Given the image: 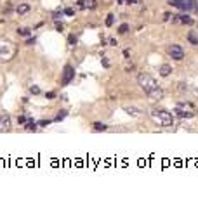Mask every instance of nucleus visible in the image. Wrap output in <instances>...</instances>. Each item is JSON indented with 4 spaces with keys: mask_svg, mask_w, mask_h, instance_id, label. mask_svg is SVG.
<instances>
[{
    "mask_svg": "<svg viewBox=\"0 0 198 213\" xmlns=\"http://www.w3.org/2000/svg\"><path fill=\"white\" fill-rule=\"evenodd\" d=\"M176 114L179 116V118H191V116H195V111H191V113H188V111H184V109H181V106L176 109Z\"/></svg>",
    "mask_w": 198,
    "mask_h": 213,
    "instance_id": "9",
    "label": "nucleus"
},
{
    "mask_svg": "<svg viewBox=\"0 0 198 213\" xmlns=\"http://www.w3.org/2000/svg\"><path fill=\"white\" fill-rule=\"evenodd\" d=\"M137 83H139V87L144 90V94H146L150 99H153V101L164 99V90L160 88V85L157 83V80H155L151 75H148V73H139V75H137Z\"/></svg>",
    "mask_w": 198,
    "mask_h": 213,
    "instance_id": "1",
    "label": "nucleus"
},
{
    "mask_svg": "<svg viewBox=\"0 0 198 213\" xmlns=\"http://www.w3.org/2000/svg\"><path fill=\"white\" fill-rule=\"evenodd\" d=\"M151 118H153V121L158 123L160 127H172V123H174L172 114H170L169 111H165V109H153V111H151Z\"/></svg>",
    "mask_w": 198,
    "mask_h": 213,
    "instance_id": "2",
    "label": "nucleus"
},
{
    "mask_svg": "<svg viewBox=\"0 0 198 213\" xmlns=\"http://www.w3.org/2000/svg\"><path fill=\"white\" fill-rule=\"evenodd\" d=\"M113 21H115V14H108V17H106V26H108V28L113 26Z\"/></svg>",
    "mask_w": 198,
    "mask_h": 213,
    "instance_id": "17",
    "label": "nucleus"
},
{
    "mask_svg": "<svg viewBox=\"0 0 198 213\" xmlns=\"http://www.w3.org/2000/svg\"><path fill=\"white\" fill-rule=\"evenodd\" d=\"M106 128H108V127H106L104 123H99V121H96V123H94V130H96V132H104Z\"/></svg>",
    "mask_w": 198,
    "mask_h": 213,
    "instance_id": "13",
    "label": "nucleus"
},
{
    "mask_svg": "<svg viewBox=\"0 0 198 213\" xmlns=\"http://www.w3.org/2000/svg\"><path fill=\"white\" fill-rule=\"evenodd\" d=\"M110 45H117V40L115 38H110Z\"/></svg>",
    "mask_w": 198,
    "mask_h": 213,
    "instance_id": "32",
    "label": "nucleus"
},
{
    "mask_svg": "<svg viewBox=\"0 0 198 213\" xmlns=\"http://www.w3.org/2000/svg\"><path fill=\"white\" fill-rule=\"evenodd\" d=\"M63 12H64V14H66V16H73V14H75V10H73V9H71V7H66V9H64V10H63Z\"/></svg>",
    "mask_w": 198,
    "mask_h": 213,
    "instance_id": "23",
    "label": "nucleus"
},
{
    "mask_svg": "<svg viewBox=\"0 0 198 213\" xmlns=\"http://www.w3.org/2000/svg\"><path fill=\"white\" fill-rule=\"evenodd\" d=\"M123 109H125L127 114H132V116H137V114H139V111H137L136 108H123Z\"/></svg>",
    "mask_w": 198,
    "mask_h": 213,
    "instance_id": "16",
    "label": "nucleus"
},
{
    "mask_svg": "<svg viewBox=\"0 0 198 213\" xmlns=\"http://www.w3.org/2000/svg\"><path fill=\"white\" fill-rule=\"evenodd\" d=\"M35 42H37V40H35V36H33V38H28V40H26V45H33Z\"/></svg>",
    "mask_w": 198,
    "mask_h": 213,
    "instance_id": "29",
    "label": "nucleus"
},
{
    "mask_svg": "<svg viewBox=\"0 0 198 213\" xmlns=\"http://www.w3.org/2000/svg\"><path fill=\"white\" fill-rule=\"evenodd\" d=\"M172 21H174V23H184V24H191V23H193L191 16H186V14L176 16V17H172Z\"/></svg>",
    "mask_w": 198,
    "mask_h": 213,
    "instance_id": "8",
    "label": "nucleus"
},
{
    "mask_svg": "<svg viewBox=\"0 0 198 213\" xmlns=\"http://www.w3.org/2000/svg\"><path fill=\"white\" fill-rule=\"evenodd\" d=\"M188 40H190L191 45H198V36H197L195 31H190V33H188Z\"/></svg>",
    "mask_w": 198,
    "mask_h": 213,
    "instance_id": "12",
    "label": "nucleus"
},
{
    "mask_svg": "<svg viewBox=\"0 0 198 213\" xmlns=\"http://www.w3.org/2000/svg\"><path fill=\"white\" fill-rule=\"evenodd\" d=\"M63 118H66V111H59V114L56 116V121H61Z\"/></svg>",
    "mask_w": 198,
    "mask_h": 213,
    "instance_id": "22",
    "label": "nucleus"
},
{
    "mask_svg": "<svg viewBox=\"0 0 198 213\" xmlns=\"http://www.w3.org/2000/svg\"><path fill=\"white\" fill-rule=\"evenodd\" d=\"M101 62H103V66H104V68H110V61H108L106 57H103V59H101Z\"/></svg>",
    "mask_w": 198,
    "mask_h": 213,
    "instance_id": "24",
    "label": "nucleus"
},
{
    "mask_svg": "<svg viewBox=\"0 0 198 213\" xmlns=\"http://www.w3.org/2000/svg\"><path fill=\"white\" fill-rule=\"evenodd\" d=\"M26 130H30V132H35V130H37V123H35L33 120H30V121L26 123Z\"/></svg>",
    "mask_w": 198,
    "mask_h": 213,
    "instance_id": "15",
    "label": "nucleus"
},
{
    "mask_svg": "<svg viewBox=\"0 0 198 213\" xmlns=\"http://www.w3.org/2000/svg\"><path fill=\"white\" fill-rule=\"evenodd\" d=\"M158 71H160V75H162V76H169V75L172 73V66H169V64H162Z\"/></svg>",
    "mask_w": 198,
    "mask_h": 213,
    "instance_id": "11",
    "label": "nucleus"
},
{
    "mask_svg": "<svg viewBox=\"0 0 198 213\" xmlns=\"http://www.w3.org/2000/svg\"><path fill=\"white\" fill-rule=\"evenodd\" d=\"M129 31V24H120V28H118V33H127Z\"/></svg>",
    "mask_w": 198,
    "mask_h": 213,
    "instance_id": "19",
    "label": "nucleus"
},
{
    "mask_svg": "<svg viewBox=\"0 0 198 213\" xmlns=\"http://www.w3.org/2000/svg\"><path fill=\"white\" fill-rule=\"evenodd\" d=\"M117 3H123V0H118V2H117Z\"/></svg>",
    "mask_w": 198,
    "mask_h": 213,
    "instance_id": "35",
    "label": "nucleus"
},
{
    "mask_svg": "<svg viewBox=\"0 0 198 213\" xmlns=\"http://www.w3.org/2000/svg\"><path fill=\"white\" fill-rule=\"evenodd\" d=\"M30 3H19L17 5V9H16V12L19 14V16H23V14H26V12H30Z\"/></svg>",
    "mask_w": 198,
    "mask_h": 213,
    "instance_id": "10",
    "label": "nucleus"
},
{
    "mask_svg": "<svg viewBox=\"0 0 198 213\" xmlns=\"http://www.w3.org/2000/svg\"><path fill=\"white\" fill-rule=\"evenodd\" d=\"M195 2L197 0H167L169 5L177 7L179 10H184V12H195Z\"/></svg>",
    "mask_w": 198,
    "mask_h": 213,
    "instance_id": "4",
    "label": "nucleus"
},
{
    "mask_svg": "<svg viewBox=\"0 0 198 213\" xmlns=\"http://www.w3.org/2000/svg\"><path fill=\"white\" fill-rule=\"evenodd\" d=\"M17 35H21V36H30L31 31H30L28 28H19V29H17Z\"/></svg>",
    "mask_w": 198,
    "mask_h": 213,
    "instance_id": "14",
    "label": "nucleus"
},
{
    "mask_svg": "<svg viewBox=\"0 0 198 213\" xmlns=\"http://www.w3.org/2000/svg\"><path fill=\"white\" fill-rule=\"evenodd\" d=\"M16 52H17V49L14 43H10L9 40H0V59L10 61L16 55Z\"/></svg>",
    "mask_w": 198,
    "mask_h": 213,
    "instance_id": "3",
    "label": "nucleus"
},
{
    "mask_svg": "<svg viewBox=\"0 0 198 213\" xmlns=\"http://www.w3.org/2000/svg\"><path fill=\"white\" fill-rule=\"evenodd\" d=\"M78 9H85V0H78Z\"/></svg>",
    "mask_w": 198,
    "mask_h": 213,
    "instance_id": "28",
    "label": "nucleus"
},
{
    "mask_svg": "<svg viewBox=\"0 0 198 213\" xmlns=\"http://www.w3.org/2000/svg\"><path fill=\"white\" fill-rule=\"evenodd\" d=\"M49 123H50V120H42V121H38L40 127H45V125H49Z\"/></svg>",
    "mask_w": 198,
    "mask_h": 213,
    "instance_id": "27",
    "label": "nucleus"
},
{
    "mask_svg": "<svg viewBox=\"0 0 198 213\" xmlns=\"http://www.w3.org/2000/svg\"><path fill=\"white\" fill-rule=\"evenodd\" d=\"M45 97H47V99H54V97H56V92H47Z\"/></svg>",
    "mask_w": 198,
    "mask_h": 213,
    "instance_id": "26",
    "label": "nucleus"
},
{
    "mask_svg": "<svg viewBox=\"0 0 198 213\" xmlns=\"http://www.w3.org/2000/svg\"><path fill=\"white\" fill-rule=\"evenodd\" d=\"M164 19H165V21H169V19H170V14H169V12H167V14H164Z\"/></svg>",
    "mask_w": 198,
    "mask_h": 213,
    "instance_id": "31",
    "label": "nucleus"
},
{
    "mask_svg": "<svg viewBox=\"0 0 198 213\" xmlns=\"http://www.w3.org/2000/svg\"><path fill=\"white\" fill-rule=\"evenodd\" d=\"M96 7V0H85V9H94Z\"/></svg>",
    "mask_w": 198,
    "mask_h": 213,
    "instance_id": "18",
    "label": "nucleus"
},
{
    "mask_svg": "<svg viewBox=\"0 0 198 213\" xmlns=\"http://www.w3.org/2000/svg\"><path fill=\"white\" fill-rule=\"evenodd\" d=\"M127 3H137V0H127Z\"/></svg>",
    "mask_w": 198,
    "mask_h": 213,
    "instance_id": "33",
    "label": "nucleus"
},
{
    "mask_svg": "<svg viewBox=\"0 0 198 213\" xmlns=\"http://www.w3.org/2000/svg\"><path fill=\"white\" fill-rule=\"evenodd\" d=\"M56 29H57V31H63V29H64L63 23H56Z\"/></svg>",
    "mask_w": 198,
    "mask_h": 213,
    "instance_id": "25",
    "label": "nucleus"
},
{
    "mask_svg": "<svg viewBox=\"0 0 198 213\" xmlns=\"http://www.w3.org/2000/svg\"><path fill=\"white\" fill-rule=\"evenodd\" d=\"M9 128H10V116L2 114L0 116V130H9Z\"/></svg>",
    "mask_w": 198,
    "mask_h": 213,
    "instance_id": "7",
    "label": "nucleus"
},
{
    "mask_svg": "<svg viewBox=\"0 0 198 213\" xmlns=\"http://www.w3.org/2000/svg\"><path fill=\"white\" fill-rule=\"evenodd\" d=\"M169 55H170L172 59H176V61H181V59L184 57V50H183V47H179V45H170V47H169Z\"/></svg>",
    "mask_w": 198,
    "mask_h": 213,
    "instance_id": "6",
    "label": "nucleus"
},
{
    "mask_svg": "<svg viewBox=\"0 0 198 213\" xmlns=\"http://www.w3.org/2000/svg\"><path fill=\"white\" fill-rule=\"evenodd\" d=\"M195 12H198V0L195 2Z\"/></svg>",
    "mask_w": 198,
    "mask_h": 213,
    "instance_id": "34",
    "label": "nucleus"
},
{
    "mask_svg": "<svg viewBox=\"0 0 198 213\" xmlns=\"http://www.w3.org/2000/svg\"><path fill=\"white\" fill-rule=\"evenodd\" d=\"M68 43H70V45H77V36H75V35H70V36H68Z\"/></svg>",
    "mask_w": 198,
    "mask_h": 213,
    "instance_id": "20",
    "label": "nucleus"
},
{
    "mask_svg": "<svg viewBox=\"0 0 198 213\" xmlns=\"http://www.w3.org/2000/svg\"><path fill=\"white\" fill-rule=\"evenodd\" d=\"M75 78V69L71 64H66L63 69V76H61V85H70L71 80Z\"/></svg>",
    "mask_w": 198,
    "mask_h": 213,
    "instance_id": "5",
    "label": "nucleus"
},
{
    "mask_svg": "<svg viewBox=\"0 0 198 213\" xmlns=\"http://www.w3.org/2000/svg\"><path fill=\"white\" fill-rule=\"evenodd\" d=\"M24 121H26V118H24V116H19V118H17V123H24Z\"/></svg>",
    "mask_w": 198,
    "mask_h": 213,
    "instance_id": "30",
    "label": "nucleus"
},
{
    "mask_svg": "<svg viewBox=\"0 0 198 213\" xmlns=\"http://www.w3.org/2000/svg\"><path fill=\"white\" fill-rule=\"evenodd\" d=\"M30 92H31L33 95H37V94H40V88H38L37 85H31V87H30Z\"/></svg>",
    "mask_w": 198,
    "mask_h": 213,
    "instance_id": "21",
    "label": "nucleus"
}]
</instances>
